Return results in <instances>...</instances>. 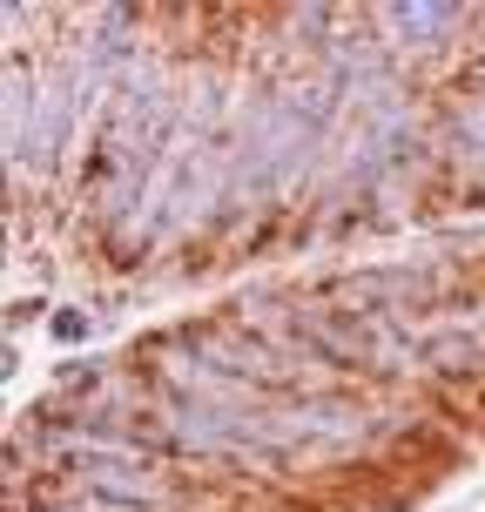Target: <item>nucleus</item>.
I'll return each mask as SVG.
<instances>
[{"label":"nucleus","mask_w":485,"mask_h":512,"mask_svg":"<svg viewBox=\"0 0 485 512\" xmlns=\"http://www.w3.org/2000/svg\"><path fill=\"white\" fill-rule=\"evenodd\" d=\"M465 14L459 7H384L378 27H391V34H405L411 48H432V34H452Z\"/></svg>","instance_id":"nucleus-1"}]
</instances>
